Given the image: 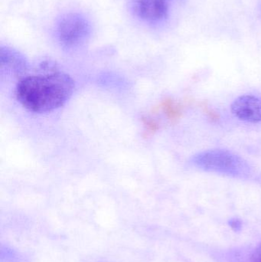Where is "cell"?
Wrapping results in <instances>:
<instances>
[{"mask_svg": "<svg viewBox=\"0 0 261 262\" xmlns=\"http://www.w3.org/2000/svg\"><path fill=\"white\" fill-rule=\"evenodd\" d=\"M74 91V80L67 74L55 70L22 78L15 89V95L29 112L47 113L64 106Z\"/></svg>", "mask_w": 261, "mask_h": 262, "instance_id": "cell-1", "label": "cell"}, {"mask_svg": "<svg viewBox=\"0 0 261 262\" xmlns=\"http://www.w3.org/2000/svg\"><path fill=\"white\" fill-rule=\"evenodd\" d=\"M196 167L206 172L222 174L235 178H245L251 173V168L240 156L227 149H209L193 157Z\"/></svg>", "mask_w": 261, "mask_h": 262, "instance_id": "cell-2", "label": "cell"}, {"mask_svg": "<svg viewBox=\"0 0 261 262\" xmlns=\"http://www.w3.org/2000/svg\"><path fill=\"white\" fill-rule=\"evenodd\" d=\"M91 25L81 14L69 12L58 19L55 35L59 44L66 49L84 46L91 35Z\"/></svg>", "mask_w": 261, "mask_h": 262, "instance_id": "cell-3", "label": "cell"}, {"mask_svg": "<svg viewBox=\"0 0 261 262\" xmlns=\"http://www.w3.org/2000/svg\"><path fill=\"white\" fill-rule=\"evenodd\" d=\"M172 0H133L132 10L137 18L150 24L167 19Z\"/></svg>", "mask_w": 261, "mask_h": 262, "instance_id": "cell-4", "label": "cell"}, {"mask_svg": "<svg viewBox=\"0 0 261 262\" xmlns=\"http://www.w3.org/2000/svg\"><path fill=\"white\" fill-rule=\"evenodd\" d=\"M231 112L239 120L257 124L261 122V98L254 95L239 97L231 106Z\"/></svg>", "mask_w": 261, "mask_h": 262, "instance_id": "cell-5", "label": "cell"}, {"mask_svg": "<svg viewBox=\"0 0 261 262\" xmlns=\"http://www.w3.org/2000/svg\"><path fill=\"white\" fill-rule=\"evenodd\" d=\"M1 72L14 75H20L26 72L28 64L21 54L9 47L2 46L0 50Z\"/></svg>", "mask_w": 261, "mask_h": 262, "instance_id": "cell-6", "label": "cell"}, {"mask_svg": "<svg viewBox=\"0 0 261 262\" xmlns=\"http://www.w3.org/2000/svg\"><path fill=\"white\" fill-rule=\"evenodd\" d=\"M162 108L165 111V114L168 115L169 118L174 119L178 117L177 109L173 105V102L170 100H167L162 104Z\"/></svg>", "mask_w": 261, "mask_h": 262, "instance_id": "cell-7", "label": "cell"}, {"mask_svg": "<svg viewBox=\"0 0 261 262\" xmlns=\"http://www.w3.org/2000/svg\"><path fill=\"white\" fill-rule=\"evenodd\" d=\"M143 122H144L147 132L153 134V133L156 132L158 130V124L153 120L150 119V118H143Z\"/></svg>", "mask_w": 261, "mask_h": 262, "instance_id": "cell-8", "label": "cell"}, {"mask_svg": "<svg viewBox=\"0 0 261 262\" xmlns=\"http://www.w3.org/2000/svg\"><path fill=\"white\" fill-rule=\"evenodd\" d=\"M251 259H252V262H261V244L256 248L252 257H251Z\"/></svg>", "mask_w": 261, "mask_h": 262, "instance_id": "cell-9", "label": "cell"}]
</instances>
